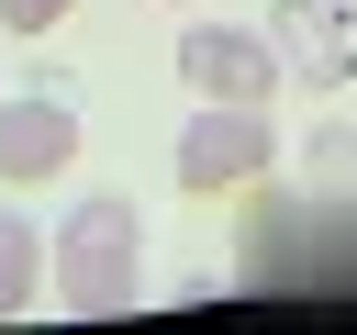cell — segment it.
I'll list each match as a JSON object with an SVG mask.
<instances>
[{
  "mask_svg": "<svg viewBox=\"0 0 357 335\" xmlns=\"http://www.w3.org/2000/svg\"><path fill=\"white\" fill-rule=\"evenodd\" d=\"M33 279H45V246H33V223H22V212H0V324L33 302Z\"/></svg>",
  "mask_w": 357,
  "mask_h": 335,
  "instance_id": "cell-5",
  "label": "cell"
},
{
  "mask_svg": "<svg viewBox=\"0 0 357 335\" xmlns=\"http://www.w3.org/2000/svg\"><path fill=\"white\" fill-rule=\"evenodd\" d=\"M78 156V112L56 100V89H22V100H0V179L22 190V179H56Z\"/></svg>",
  "mask_w": 357,
  "mask_h": 335,
  "instance_id": "cell-4",
  "label": "cell"
},
{
  "mask_svg": "<svg viewBox=\"0 0 357 335\" xmlns=\"http://www.w3.org/2000/svg\"><path fill=\"white\" fill-rule=\"evenodd\" d=\"M67 11H78V0H0V34H22V45H33V34H56Z\"/></svg>",
  "mask_w": 357,
  "mask_h": 335,
  "instance_id": "cell-7",
  "label": "cell"
},
{
  "mask_svg": "<svg viewBox=\"0 0 357 335\" xmlns=\"http://www.w3.org/2000/svg\"><path fill=\"white\" fill-rule=\"evenodd\" d=\"M145 290V223L123 190H89L67 223H56V302L89 313V324H123Z\"/></svg>",
  "mask_w": 357,
  "mask_h": 335,
  "instance_id": "cell-1",
  "label": "cell"
},
{
  "mask_svg": "<svg viewBox=\"0 0 357 335\" xmlns=\"http://www.w3.org/2000/svg\"><path fill=\"white\" fill-rule=\"evenodd\" d=\"M279 45L268 34H245V22H201L190 45H178V89L190 100H279Z\"/></svg>",
  "mask_w": 357,
  "mask_h": 335,
  "instance_id": "cell-3",
  "label": "cell"
},
{
  "mask_svg": "<svg viewBox=\"0 0 357 335\" xmlns=\"http://www.w3.org/2000/svg\"><path fill=\"white\" fill-rule=\"evenodd\" d=\"M312 179H324V190H346V179H357V134H346V123H324V134H312Z\"/></svg>",
  "mask_w": 357,
  "mask_h": 335,
  "instance_id": "cell-6",
  "label": "cell"
},
{
  "mask_svg": "<svg viewBox=\"0 0 357 335\" xmlns=\"http://www.w3.org/2000/svg\"><path fill=\"white\" fill-rule=\"evenodd\" d=\"M268 156H279L268 100H190V123L167 145L178 190H245V179H268Z\"/></svg>",
  "mask_w": 357,
  "mask_h": 335,
  "instance_id": "cell-2",
  "label": "cell"
}]
</instances>
